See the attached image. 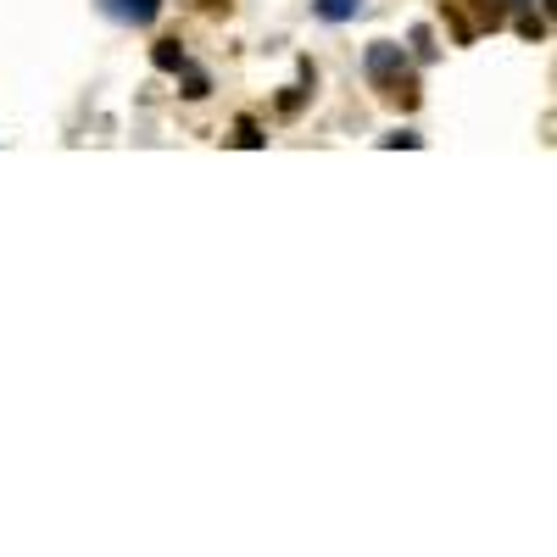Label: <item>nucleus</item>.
<instances>
[{"mask_svg": "<svg viewBox=\"0 0 557 557\" xmlns=\"http://www.w3.org/2000/svg\"><path fill=\"white\" fill-rule=\"evenodd\" d=\"M368 78H374L391 101H401V107H412L418 101V84L407 78V57H401V45H391V39H380V45H368Z\"/></svg>", "mask_w": 557, "mask_h": 557, "instance_id": "1", "label": "nucleus"}, {"mask_svg": "<svg viewBox=\"0 0 557 557\" xmlns=\"http://www.w3.org/2000/svg\"><path fill=\"white\" fill-rule=\"evenodd\" d=\"M107 12L123 17V23H134V28H151L157 12H162V0H107Z\"/></svg>", "mask_w": 557, "mask_h": 557, "instance_id": "2", "label": "nucleus"}, {"mask_svg": "<svg viewBox=\"0 0 557 557\" xmlns=\"http://www.w3.org/2000/svg\"><path fill=\"white\" fill-rule=\"evenodd\" d=\"M151 62H157L162 73H178V67H184V45H178V39H157V51H151Z\"/></svg>", "mask_w": 557, "mask_h": 557, "instance_id": "3", "label": "nucleus"}, {"mask_svg": "<svg viewBox=\"0 0 557 557\" xmlns=\"http://www.w3.org/2000/svg\"><path fill=\"white\" fill-rule=\"evenodd\" d=\"M357 7H362V0H318V17L323 23H346Z\"/></svg>", "mask_w": 557, "mask_h": 557, "instance_id": "4", "label": "nucleus"}, {"mask_svg": "<svg viewBox=\"0 0 557 557\" xmlns=\"http://www.w3.org/2000/svg\"><path fill=\"white\" fill-rule=\"evenodd\" d=\"M235 139H240V146H251V151L262 146V134H257V123H251V117H240V128H235Z\"/></svg>", "mask_w": 557, "mask_h": 557, "instance_id": "5", "label": "nucleus"}, {"mask_svg": "<svg viewBox=\"0 0 557 557\" xmlns=\"http://www.w3.org/2000/svg\"><path fill=\"white\" fill-rule=\"evenodd\" d=\"M184 96L201 101V96H207V78H201V73H190V78H184Z\"/></svg>", "mask_w": 557, "mask_h": 557, "instance_id": "6", "label": "nucleus"}, {"mask_svg": "<svg viewBox=\"0 0 557 557\" xmlns=\"http://www.w3.org/2000/svg\"><path fill=\"white\" fill-rule=\"evenodd\" d=\"M201 7H207V12H223V7H228V0H201Z\"/></svg>", "mask_w": 557, "mask_h": 557, "instance_id": "7", "label": "nucleus"}]
</instances>
